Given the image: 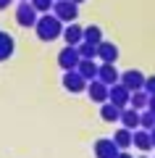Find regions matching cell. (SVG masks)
<instances>
[{
  "instance_id": "5b68a950",
  "label": "cell",
  "mask_w": 155,
  "mask_h": 158,
  "mask_svg": "<svg viewBox=\"0 0 155 158\" xmlns=\"http://www.w3.org/2000/svg\"><path fill=\"white\" fill-rule=\"evenodd\" d=\"M61 82H63V90L74 92V95L87 90V79H84L82 74L76 71V69H71V71H63V79H61Z\"/></svg>"
},
{
  "instance_id": "9a60e30c",
  "label": "cell",
  "mask_w": 155,
  "mask_h": 158,
  "mask_svg": "<svg viewBox=\"0 0 155 158\" xmlns=\"http://www.w3.org/2000/svg\"><path fill=\"white\" fill-rule=\"evenodd\" d=\"M134 148H139L142 153H150L153 150V137H150V132L147 129H134Z\"/></svg>"
},
{
  "instance_id": "7402d4cb",
  "label": "cell",
  "mask_w": 155,
  "mask_h": 158,
  "mask_svg": "<svg viewBox=\"0 0 155 158\" xmlns=\"http://www.w3.org/2000/svg\"><path fill=\"white\" fill-rule=\"evenodd\" d=\"M76 48H79V56L82 58H97V45H92V42H84L82 40Z\"/></svg>"
},
{
  "instance_id": "ffe728a7",
  "label": "cell",
  "mask_w": 155,
  "mask_h": 158,
  "mask_svg": "<svg viewBox=\"0 0 155 158\" xmlns=\"http://www.w3.org/2000/svg\"><path fill=\"white\" fill-rule=\"evenodd\" d=\"M84 42L100 45V42H103V29H100V27H95V24H89V27L84 29Z\"/></svg>"
},
{
  "instance_id": "6da1fadb",
  "label": "cell",
  "mask_w": 155,
  "mask_h": 158,
  "mask_svg": "<svg viewBox=\"0 0 155 158\" xmlns=\"http://www.w3.org/2000/svg\"><path fill=\"white\" fill-rule=\"evenodd\" d=\"M34 32H37V37L42 42H53V40H58L63 34V21L55 13H42L37 19V24H34Z\"/></svg>"
},
{
  "instance_id": "2e32d148",
  "label": "cell",
  "mask_w": 155,
  "mask_h": 158,
  "mask_svg": "<svg viewBox=\"0 0 155 158\" xmlns=\"http://www.w3.org/2000/svg\"><path fill=\"white\" fill-rule=\"evenodd\" d=\"M113 142L118 145V150H129V148L134 145V132L126 129V127H121V129L113 135Z\"/></svg>"
},
{
  "instance_id": "ac0fdd59",
  "label": "cell",
  "mask_w": 155,
  "mask_h": 158,
  "mask_svg": "<svg viewBox=\"0 0 155 158\" xmlns=\"http://www.w3.org/2000/svg\"><path fill=\"white\" fill-rule=\"evenodd\" d=\"M100 118H103V121H108V124H113V121H118V118H121V108L113 106L111 100L103 103V106H100Z\"/></svg>"
},
{
  "instance_id": "4316f807",
  "label": "cell",
  "mask_w": 155,
  "mask_h": 158,
  "mask_svg": "<svg viewBox=\"0 0 155 158\" xmlns=\"http://www.w3.org/2000/svg\"><path fill=\"white\" fill-rule=\"evenodd\" d=\"M116 158H134V156H132V153H126V150H121V153H118Z\"/></svg>"
},
{
  "instance_id": "f1b7e54d",
  "label": "cell",
  "mask_w": 155,
  "mask_h": 158,
  "mask_svg": "<svg viewBox=\"0 0 155 158\" xmlns=\"http://www.w3.org/2000/svg\"><path fill=\"white\" fill-rule=\"evenodd\" d=\"M74 3H76V6H82V3H84V0H74Z\"/></svg>"
},
{
  "instance_id": "277c9868",
  "label": "cell",
  "mask_w": 155,
  "mask_h": 158,
  "mask_svg": "<svg viewBox=\"0 0 155 158\" xmlns=\"http://www.w3.org/2000/svg\"><path fill=\"white\" fill-rule=\"evenodd\" d=\"M79 61H82V56H79V48H76V45H66L61 53H58V66H61L63 71L76 69Z\"/></svg>"
},
{
  "instance_id": "7c38bea8",
  "label": "cell",
  "mask_w": 155,
  "mask_h": 158,
  "mask_svg": "<svg viewBox=\"0 0 155 158\" xmlns=\"http://www.w3.org/2000/svg\"><path fill=\"white\" fill-rule=\"evenodd\" d=\"M121 127H126V129H139V111L137 108H132V106H126V108H121Z\"/></svg>"
},
{
  "instance_id": "484cf974",
  "label": "cell",
  "mask_w": 155,
  "mask_h": 158,
  "mask_svg": "<svg viewBox=\"0 0 155 158\" xmlns=\"http://www.w3.org/2000/svg\"><path fill=\"white\" fill-rule=\"evenodd\" d=\"M11 3H13V0H0V11H6V8L11 6Z\"/></svg>"
},
{
  "instance_id": "30bf717a",
  "label": "cell",
  "mask_w": 155,
  "mask_h": 158,
  "mask_svg": "<svg viewBox=\"0 0 155 158\" xmlns=\"http://www.w3.org/2000/svg\"><path fill=\"white\" fill-rule=\"evenodd\" d=\"M97 79H100V82H105V85L111 87V85H116L118 79H121V71L116 69V63H100Z\"/></svg>"
},
{
  "instance_id": "cb8c5ba5",
  "label": "cell",
  "mask_w": 155,
  "mask_h": 158,
  "mask_svg": "<svg viewBox=\"0 0 155 158\" xmlns=\"http://www.w3.org/2000/svg\"><path fill=\"white\" fill-rule=\"evenodd\" d=\"M145 90H147L150 95H155V74L153 77H145Z\"/></svg>"
},
{
  "instance_id": "83f0119b",
  "label": "cell",
  "mask_w": 155,
  "mask_h": 158,
  "mask_svg": "<svg viewBox=\"0 0 155 158\" xmlns=\"http://www.w3.org/2000/svg\"><path fill=\"white\" fill-rule=\"evenodd\" d=\"M150 137H153V148H155V127L150 129Z\"/></svg>"
},
{
  "instance_id": "5bb4252c",
  "label": "cell",
  "mask_w": 155,
  "mask_h": 158,
  "mask_svg": "<svg viewBox=\"0 0 155 158\" xmlns=\"http://www.w3.org/2000/svg\"><path fill=\"white\" fill-rule=\"evenodd\" d=\"M76 71L82 74L87 82H92V79H97V71H100V66L95 63V58H82L79 61V66H76Z\"/></svg>"
},
{
  "instance_id": "8fae6325",
  "label": "cell",
  "mask_w": 155,
  "mask_h": 158,
  "mask_svg": "<svg viewBox=\"0 0 155 158\" xmlns=\"http://www.w3.org/2000/svg\"><path fill=\"white\" fill-rule=\"evenodd\" d=\"M61 37L66 40V45H79V42L84 40V29L79 27L76 21H71V24L63 27V34H61Z\"/></svg>"
},
{
  "instance_id": "e0dca14e",
  "label": "cell",
  "mask_w": 155,
  "mask_h": 158,
  "mask_svg": "<svg viewBox=\"0 0 155 158\" xmlns=\"http://www.w3.org/2000/svg\"><path fill=\"white\" fill-rule=\"evenodd\" d=\"M13 50H16L13 37L8 32H0V61H8V58L13 56Z\"/></svg>"
},
{
  "instance_id": "8992f818",
  "label": "cell",
  "mask_w": 155,
  "mask_h": 158,
  "mask_svg": "<svg viewBox=\"0 0 155 158\" xmlns=\"http://www.w3.org/2000/svg\"><path fill=\"white\" fill-rule=\"evenodd\" d=\"M129 98H132V90H126V87H124L121 82H116V85H111V87H108V100H111L113 106L126 108V106H129Z\"/></svg>"
},
{
  "instance_id": "44dd1931",
  "label": "cell",
  "mask_w": 155,
  "mask_h": 158,
  "mask_svg": "<svg viewBox=\"0 0 155 158\" xmlns=\"http://www.w3.org/2000/svg\"><path fill=\"white\" fill-rule=\"evenodd\" d=\"M139 127L150 132V129L155 127V113H153V111H147V108H145V111H139Z\"/></svg>"
},
{
  "instance_id": "7a4b0ae2",
  "label": "cell",
  "mask_w": 155,
  "mask_h": 158,
  "mask_svg": "<svg viewBox=\"0 0 155 158\" xmlns=\"http://www.w3.org/2000/svg\"><path fill=\"white\" fill-rule=\"evenodd\" d=\"M37 19H39V11L29 3V0H21L18 8H16V24H18V27H24V29H34Z\"/></svg>"
},
{
  "instance_id": "f546056e",
  "label": "cell",
  "mask_w": 155,
  "mask_h": 158,
  "mask_svg": "<svg viewBox=\"0 0 155 158\" xmlns=\"http://www.w3.org/2000/svg\"><path fill=\"white\" fill-rule=\"evenodd\" d=\"M139 158H147V153H142V156H139Z\"/></svg>"
},
{
  "instance_id": "3957f363",
  "label": "cell",
  "mask_w": 155,
  "mask_h": 158,
  "mask_svg": "<svg viewBox=\"0 0 155 158\" xmlns=\"http://www.w3.org/2000/svg\"><path fill=\"white\" fill-rule=\"evenodd\" d=\"M53 13H55L63 24H71V21H76V16H79V6L74 0H55V3H53Z\"/></svg>"
},
{
  "instance_id": "52a82bcc",
  "label": "cell",
  "mask_w": 155,
  "mask_h": 158,
  "mask_svg": "<svg viewBox=\"0 0 155 158\" xmlns=\"http://www.w3.org/2000/svg\"><path fill=\"white\" fill-rule=\"evenodd\" d=\"M87 95L92 103H108V85L105 82H100V79H92V82H87Z\"/></svg>"
},
{
  "instance_id": "4fadbf2b",
  "label": "cell",
  "mask_w": 155,
  "mask_h": 158,
  "mask_svg": "<svg viewBox=\"0 0 155 158\" xmlns=\"http://www.w3.org/2000/svg\"><path fill=\"white\" fill-rule=\"evenodd\" d=\"M97 58H100L103 63H116V58H118V48L113 45V42H105V40H103V42L97 45Z\"/></svg>"
},
{
  "instance_id": "d6986e66",
  "label": "cell",
  "mask_w": 155,
  "mask_h": 158,
  "mask_svg": "<svg viewBox=\"0 0 155 158\" xmlns=\"http://www.w3.org/2000/svg\"><path fill=\"white\" fill-rule=\"evenodd\" d=\"M147 103H150V92L145 90H134L132 92V98H129V106L132 108H137V111H145V108H147Z\"/></svg>"
},
{
  "instance_id": "9c48e42d",
  "label": "cell",
  "mask_w": 155,
  "mask_h": 158,
  "mask_svg": "<svg viewBox=\"0 0 155 158\" xmlns=\"http://www.w3.org/2000/svg\"><path fill=\"white\" fill-rule=\"evenodd\" d=\"M118 82H121L126 90L134 92V90H142V87H145V74L137 71V69H129V71L121 74V79H118Z\"/></svg>"
},
{
  "instance_id": "603a6c76",
  "label": "cell",
  "mask_w": 155,
  "mask_h": 158,
  "mask_svg": "<svg viewBox=\"0 0 155 158\" xmlns=\"http://www.w3.org/2000/svg\"><path fill=\"white\" fill-rule=\"evenodd\" d=\"M29 3H32V6L37 8L39 13H50V11H53V3H55V0H29Z\"/></svg>"
},
{
  "instance_id": "d4e9b609",
  "label": "cell",
  "mask_w": 155,
  "mask_h": 158,
  "mask_svg": "<svg viewBox=\"0 0 155 158\" xmlns=\"http://www.w3.org/2000/svg\"><path fill=\"white\" fill-rule=\"evenodd\" d=\"M147 111L155 113V95H150V103H147Z\"/></svg>"
},
{
  "instance_id": "ba28073f",
  "label": "cell",
  "mask_w": 155,
  "mask_h": 158,
  "mask_svg": "<svg viewBox=\"0 0 155 158\" xmlns=\"http://www.w3.org/2000/svg\"><path fill=\"white\" fill-rule=\"evenodd\" d=\"M118 145L113 142V137H100L97 142H95V156L97 158H116L118 156Z\"/></svg>"
}]
</instances>
